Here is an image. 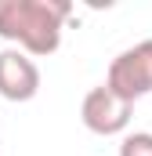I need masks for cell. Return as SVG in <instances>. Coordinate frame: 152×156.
<instances>
[{
	"label": "cell",
	"instance_id": "obj_1",
	"mask_svg": "<svg viewBox=\"0 0 152 156\" xmlns=\"http://www.w3.org/2000/svg\"><path fill=\"white\" fill-rule=\"evenodd\" d=\"M69 15L73 4L65 0H0V40H11L29 58H47L62 47Z\"/></svg>",
	"mask_w": 152,
	"mask_h": 156
},
{
	"label": "cell",
	"instance_id": "obj_2",
	"mask_svg": "<svg viewBox=\"0 0 152 156\" xmlns=\"http://www.w3.org/2000/svg\"><path fill=\"white\" fill-rule=\"evenodd\" d=\"M105 87L116 91L119 98H127L130 105L138 98L152 94V37L119 51L112 62H109V73H105Z\"/></svg>",
	"mask_w": 152,
	"mask_h": 156
},
{
	"label": "cell",
	"instance_id": "obj_3",
	"mask_svg": "<svg viewBox=\"0 0 152 156\" xmlns=\"http://www.w3.org/2000/svg\"><path fill=\"white\" fill-rule=\"evenodd\" d=\"M130 116H134V105L127 98H119L116 91H109L105 83L102 87H91L83 105H80V120L91 134H102V138H112V134H123L130 127Z\"/></svg>",
	"mask_w": 152,
	"mask_h": 156
},
{
	"label": "cell",
	"instance_id": "obj_4",
	"mask_svg": "<svg viewBox=\"0 0 152 156\" xmlns=\"http://www.w3.org/2000/svg\"><path fill=\"white\" fill-rule=\"evenodd\" d=\"M40 91V69L36 62L18 51V47H4L0 51V98L7 102H33Z\"/></svg>",
	"mask_w": 152,
	"mask_h": 156
},
{
	"label": "cell",
	"instance_id": "obj_5",
	"mask_svg": "<svg viewBox=\"0 0 152 156\" xmlns=\"http://www.w3.org/2000/svg\"><path fill=\"white\" fill-rule=\"evenodd\" d=\"M119 156H152V131L123 134V142H119Z\"/></svg>",
	"mask_w": 152,
	"mask_h": 156
}]
</instances>
